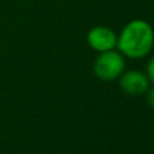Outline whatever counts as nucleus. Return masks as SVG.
<instances>
[{"mask_svg": "<svg viewBox=\"0 0 154 154\" xmlns=\"http://www.w3.org/2000/svg\"><path fill=\"white\" fill-rule=\"evenodd\" d=\"M87 39L91 48L103 53V51H107V50H112L116 46L118 37L108 27L97 26V27H93L88 32Z\"/></svg>", "mask_w": 154, "mask_h": 154, "instance_id": "obj_3", "label": "nucleus"}, {"mask_svg": "<svg viewBox=\"0 0 154 154\" xmlns=\"http://www.w3.org/2000/svg\"><path fill=\"white\" fill-rule=\"evenodd\" d=\"M147 79L154 84V57L147 64Z\"/></svg>", "mask_w": 154, "mask_h": 154, "instance_id": "obj_5", "label": "nucleus"}, {"mask_svg": "<svg viewBox=\"0 0 154 154\" xmlns=\"http://www.w3.org/2000/svg\"><path fill=\"white\" fill-rule=\"evenodd\" d=\"M95 75L103 81L116 79L125 69V58L118 51L107 50L97 57L95 62Z\"/></svg>", "mask_w": 154, "mask_h": 154, "instance_id": "obj_2", "label": "nucleus"}, {"mask_svg": "<svg viewBox=\"0 0 154 154\" xmlns=\"http://www.w3.org/2000/svg\"><path fill=\"white\" fill-rule=\"evenodd\" d=\"M154 31L149 23L142 19L131 20L122 30L116 45L125 56L130 58L145 57L153 48Z\"/></svg>", "mask_w": 154, "mask_h": 154, "instance_id": "obj_1", "label": "nucleus"}, {"mask_svg": "<svg viewBox=\"0 0 154 154\" xmlns=\"http://www.w3.org/2000/svg\"><path fill=\"white\" fill-rule=\"evenodd\" d=\"M120 88L131 96L143 95L149 89V79L138 70H130L120 79Z\"/></svg>", "mask_w": 154, "mask_h": 154, "instance_id": "obj_4", "label": "nucleus"}, {"mask_svg": "<svg viewBox=\"0 0 154 154\" xmlns=\"http://www.w3.org/2000/svg\"><path fill=\"white\" fill-rule=\"evenodd\" d=\"M146 100H147V104H149L152 108H154V87L149 89V92H147V95H146Z\"/></svg>", "mask_w": 154, "mask_h": 154, "instance_id": "obj_6", "label": "nucleus"}]
</instances>
